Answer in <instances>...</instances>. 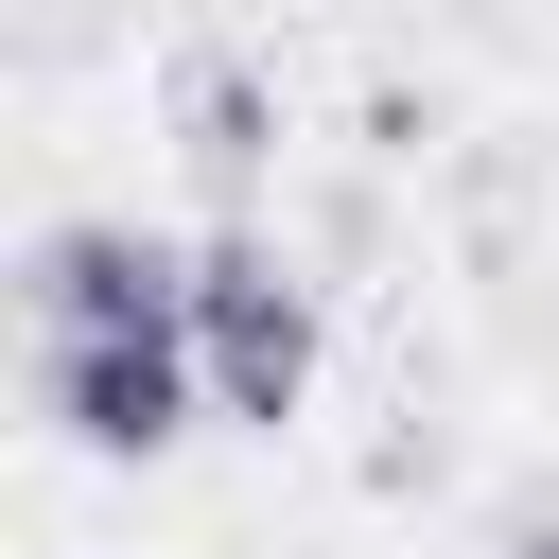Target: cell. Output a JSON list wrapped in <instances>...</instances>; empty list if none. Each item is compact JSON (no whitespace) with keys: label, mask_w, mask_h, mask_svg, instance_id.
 Segmentation results:
<instances>
[{"label":"cell","mask_w":559,"mask_h":559,"mask_svg":"<svg viewBox=\"0 0 559 559\" xmlns=\"http://www.w3.org/2000/svg\"><path fill=\"white\" fill-rule=\"evenodd\" d=\"M52 419L87 454H157L192 419V332H52Z\"/></svg>","instance_id":"obj_2"},{"label":"cell","mask_w":559,"mask_h":559,"mask_svg":"<svg viewBox=\"0 0 559 559\" xmlns=\"http://www.w3.org/2000/svg\"><path fill=\"white\" fill-rule=\"evenodd\" d=\"M35 297H52V332H192V262L140 227H52Z\"/></svg>","instance_id":"obj_3"},{"label":"cell","mask_w":559,"mask_h":559,"mask_svg":"<svg viewBox=\"0 0 559 559\" xmlns=\"http://www.w3.org/2000/svg\"><path fill=\"white\" fill-rule=\"evenodd\" d=\"M192 349H210L227 419H280L297 367H314V314H297V280H280L262 245H210V262H192Z\"/></svg>","instance_id":"obj_1"},{"label":"cell","mask_w":559,"mask_h":559,"mask_svg":"<svg viewBox=\"0 0 559 559\" xmlns=\"http://www.w3.org/2000/svg\"><path fill=\"white\" fill-rule=\"evenodd\" d=\"M192 157H210V175H245V157H262V87H245V70H210V87H192Z\"/></svg>","instance_id":"obj_4"},{"label":"cell","mask_w":559,"mask_h":559,"mask_svg":"<svg viewBox=\"0 0 559 559\" xmlns=\"http://www.w3.org/2000/svg\"><path fill=\"white\" fill-rule=\"evenodd\" d=\"M524 559H559V524H542V542H524Z\"/></svg>","instance_id":"obj_5"}]
</instances>
